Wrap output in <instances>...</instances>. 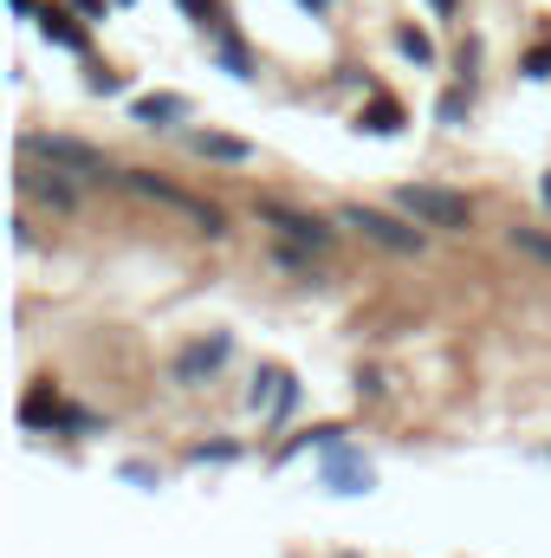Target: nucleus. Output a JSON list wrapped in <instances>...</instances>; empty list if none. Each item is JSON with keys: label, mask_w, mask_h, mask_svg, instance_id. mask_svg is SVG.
Masks as SVG:
<instances>
[{"label": "nucleus", "mask_w": 551, "mask_h": 558, "mask_svg": "<svg viewBox=\"0 0 551 558\" xmlns=\"http://www.w3.org/2000/svg\"><path fill=\"white\" fill-rule=\"evenodd\" d=\"M403 208H409L421 228H448V234H461L467 221H474V208H467V195H448V189H421V182H409L403 195H396Z\"/></svg>", "instance_id": "obj_1"}, {"label": "nucleus", "mask_w": 551, "mask_h": 558, "mask_svg": "<svg viewBox=\"0 0 551 558\" xmlns=\"http://www.w3.org/2000/svg\"><path fill=\"white\" fill-rule=\"evenodd\" d=\"M344 228H364L370 241H383V247H396V254H421V228H403V221H390V215H377V208H344Z\"/></svg>", "instance_id": "obj_2"}, {"label": "nucleus", "mask_w": 551, "mask_h": 558, "mask_svg": "<svg viewBox=\"0 0 551 558\" xmlns=\"http://www.w3.org/2000/svg\"><path fill=\"white\" fill-rule=\"evenodd\" d=\"M131 189H143L149 202H162V208H175V215H188L201 234H221V215H215V208H201L195 195H182V189H169V182H156V175H131Z\"/></svg>", "instance_id": "obj_3"}, {"label": "nucleus", "mask_w": 551, "mask_h": 558, "mask_svg": "<svg viewBox=\"0 0 551 558\" xmlns=\"http://www.w3.org/2000/svg\"><path fill=\"white\" fill-rule=\"evenodd\" d=\"M26 156H46L59 169H78V175H105V156L85 149V143H72V137H26Z\"/></svg>", "instance_id": "obj_4"}, {"label": "nucleus", "mask_w": 551, "mask_h": 558, "mask_svg": "<svg viewBox=\"0 0 551 558\" xmlns=\"http://www.w3.org/2000/svg\"><path fill=\"white\" fill-rule=\"evenodd\" d=\"M260 221H273L279 234H292V241H305V247H331V228H325V221L292 215V208H279V202H260Z\"/></svg>", "instance_id": "obj_5"}, {"label": "nucleus", "mask_w": 551, "mask_h": 558, "mask_svg": "<svg viewBox=\"0 0 551 558\" xmlns=\"http://www.w3.org/2000/svg\"><path fill=\"white\" fill-rule=\"evenodd\" d=\"M20 189H26V195H39V202H52V208H72V202H78L65 175H26Z\"/></svg>", "instance_id": "obj_6"}, {"label": "nucleus", "mask_w": 551, "mask_h": 558, "mask_svg": "<svg viewBox=\"0 0 551 558\" xmlns=\"http://www.w3.org/2000/svg\"><path fill=\"white\" fill-rule=\"evenodd\" d=\"M195 149H201V156H221V162H247V156H254V143L215 137V131H201V137H195Z\"/></svg>", "instance_id": "obj_7"}, {"label": "nucleus", "mask_w": 551, "mask_h": 558, "mask_svg": "<svg viewBox=\"0 0 551 558\" xmlns=\"http://www.w3.org/2000/svg\"><path fill=\"white\" fill-rule=\"evenodd\" d=\"M221 357H228V338H215V344H201V351H188V357H182V377H201V371H215Z\"/></svg>", "instance_id": "obj_8"}, {"label": "nucleus", "mask_w": 551, "mask_h": 558, "mask_svg": "<svg viewBox=\"0 0 551 558\" xmlns=\"http://www.w3.org/2000/svg\"><path fill=\"white\" fill-rule=\"evenodd\" d=\"M182 111H188L182 98H137V118H143V124H169V118H182Z\"/></svg>", "instance_id": "obj_9"}, {"label": "nucleus", "mask_w": 551, "mask_h": 558, "mask_svg": "<svg viewBox=\"0 0 551 558\" xmlns=\"http://www.w3.org/2000/svg\"><path fill=\"white\" fill-rule=\"evenodd\" d=\"M39 26H46V33H52L59 46H72V52H85V33H78V26H72L65 13H39Z\"/></svg>", "instance_id": "obj_10"}, {"label": "nucleus", "mask_w": 551, "mask_h": 558, "mask_svg": "<svg viewBox=\"0 0 551 558\" xmlns=\"http://www.w3.org/2000/svg\"><path fill=\"white\" fill-rule=\"evenodd\" d=\"M513 247H519V254H532V260H546V267H551V241L539 234V228H513Z\"/></svg>", "instance_id": "obj_11"}, {"label": "nucleus", "mask_w": 551, "mask_h": 558, "mask_svg": "<svg viewBox=\"0 0 551 558\" xmlns=\"http://www.w3.org/2000/svg\"><path fill=\"white\" fill-rule=\"evenodd\" d=\"M396 124H403V111H396L390 98H377V105H370V131H396Z\"/></svg>", "instance_id": "obj_12"}, {"label": "nucleus", "mask_w": 551, "mask_h": 558, "mask_svg": "<svg viewBox=\"0 0 551 558\" xmlns=\"http://www.w3.org/2000/svg\"><path fill=\"white\" fill-rule=\"evenodd\" d=\"M403 52H409V59H434V46H428L421 33H403Z\"/></svg>", "instance_id": "obj_13"}, {"label": "nucleus", "mask_w": 551, "mask_h": 558, "mask_svg": "<svg viewBox=\"0 0 551 558\" xmlns=\"http://www.w3.org/2000/svg\"><path fill=\"white\" fill-rule=\"evenodd\" d=\"M546 202H551V175H546Z\"/></svg>", "instance_id": "obj_14"}, {"label": "nucleus", "mask_w": 551, "mask_h": 558, "mask_svg": "<svg viewBox=\"0 0 551 558\" xmlns=\"http://www.w3.org/2000/svg\"><path fill=\"white\" fill-rule=\"evenodd\" d=\"M305 7H325V0H305Z\"/></svg>", "instance_id": "obj_15"}, {"label": "nucleus", "mask_w": 551, "mask_h": 558, "mask_svg": "<svg viewBox=\"0 0 551 558\" xmlns=\"http://www.w3.org/2000/svg\"><path fill=\"white\" fill-rule=\"evenodd\" d=\"M434 7H454V0H434Z\"/></svg>", "instance_id": "obj_16"}]
</instances>
